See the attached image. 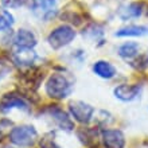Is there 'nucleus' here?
Returning <instances> with one entry per match:
<instances>
[{
  "label": "nucleus",
  "mask_w": 148,
  "mask_h": 148,
  "mask_svg": "<svg viewBox=\"0 0 148 148\" xmlns=\"http://www.w3.org/2000/svg\"><path fill=\"white\" fill-rule=\"evenodd\" d=\"M15 45L20 49H32L36 45V38L28 30H19L15 35Z\"/></svg>",
  "instance_id": "f8f14e48"
},
{
  "label": "nucleus",
  "mask_w": 148,
  "mask_h": 148,
  "mask_svg": "<svg viewBox=\"0 0 148 148\" xmlns=\"http://www.w3.org/2000/svg\"><path fill=\"white\" fill-rule=\"evenodd\" d=\"M119 54L136 69H144L148 66V50L141 53V46L136 42L124 43L119 47Z\"/></svg>",
  "instance_id": "f257e3e1"
},
{
  "label": "nucleus",
  "mask_w": 148,
  "mask_h": 148,
  "mask_svg": "<svg viewBox=\"0 0 148 148\" xmlns=\"http://www.w3.org/2000/svg\"><path fill=\"white\" fill-rule=\"evenodd\" d=\"M8 71H10V67H8L7 65H4V63H0V79H1Z\"/></svg>",
  "instance_id": "6ab92c4d"
},
{
  "label": "nucleus",
  "mask_w": 148,
  "mask_h": 148,
  "mask_svg": "<svg viewBox=\"0 0 148 148\" xmlns=\"http://www.w3.org/2000/svg\"><path fill=\"white\" fill-rule=\"evenodd\" d=\"M40 78L42 75L39 73H34V71H27V73L23 74V77H22V81H23L24 86H28V88H38V84L40 81Z\"/></svg>",
  "instance_id": "2eb2a0df"
},
{
  "label": "nucleus",
  "mask_w": 148,
  "mask_h": 148,
  "mask_svg": "<svg viewBox=\"0 0 148 148\" xmlns=\"http://www.w3.org/2000/svg\"><path fill=\"white\" fill-rule=\"evenodd\" d=\"M102 143L106 148H124L125 137L119 129H106L102 132Z\"/></svg>",
  "instance_id": "0eeeda50"
},
{
  "label": "nucleus",
  "mask_w": 148,
  "mask_h": 148,
  "mask_svg": "<svg viewBox=\"0 0 148 148\" xmlns=\"http://www.w3.org/2000/svg\"><path fill=\"white\" fill-rule=\"evenodd\" d=\"M14 108H18V109L22 110H28V104L26 102L23 97H20L19 94L16 93H10L5 94L1 101H0V109L3 112H8V110L14 109Z\"/></svg>",
  "instance_id": "423d86ee"
},
{
  "label": "nucleus",
  "mask_w": 148,
  "mask_h": 148,
  "mask_svg": "<svg viewBox=\"0 0 148 148\" xmlns=\"http://www.w3.org/2000/svg\"><path fill=\"white\" fill-rule=\"evenodd\" d=\"M35 59L36 54L32 49H20V47H18V50L14 54V61L19 66H31Z\"/></svg>",
  "instance_id": "9d476101"
},
{
  "label": "nucleus",
  "mask_w": 148,
  "mask_h": 148,
  "mask_svg": "<svg viewBox=\"0 0 148 148\" xmlns=\"http://www.w3.org/2000/svg\"><path fill=\"white\" fill-rule=\"evenodd\" d=\"M69 109H70V113L74 117V120H77L81 124H88L92 120L94 113L93 106H90L89 104H85L82 101H71L69 104Z\"/></svg>",
  "instance_id": "39448f33"
},
{
  "label": "nucleus",
  "mask_w": 148,
  "mask_h": 148,
  "mask_svg": "<svg viewBox=\"0 0 148 148\" xmlns=\"http://www.w3.org/2000/svg\"><path fill=\"white\" fill-rule=\"evenodd\" d=\"M38 132L31 125L16 127L10 132V140L18 147H31L35 143Z\"/></svg>",
  "instance_id": "7ed1b4c3"
},
{
  "label": "nucleus",
  "mask_w": 148,
  "mask_h": 148,
  "mask_svg": "<svg viewBox=\"0 0 148 148\" xmlns=\"http://www.w3.org/2000/svg\"><path fill=\"white\" fill-rule=\"evenodd\" d=\"M140 93L139 85H120L114 89V94L121 101H133Z\"/></svg>",
  "instance_id": "1a4fd4ad"
},
{
  "label": "nucleus",
  "mask_w": 148,
  "mask_h": 148,
  "mask_svg": "<svg viewBox=\"0 0 148 148\" xmlns=\"http://www.w3.org/2000/svg\"><path fill=\"white\" fill-rule=\"evenodd\" d=\"M1 1L7 7H19L20 4H23L24 0H1Z\"/></svg>",
  "instance_id": "a211bd4d"
},
{
  "label": "nucleus",
  "mask_w": 148,
  "mask_h": 148,
  "mask_svg": "<svg viewBox=\"0 0 148 148\" xmlns=\"http://www.w3.org/2000/svg\"><path fill=\"white\" fill-rule=\"evenodd\" d=\"M39 145H40V148H59L58 145L54 143V140H51V139H49V137L42 139Z\"/></svg>",
  "instance_id": "f3484780"
},
{
  "label": "nucleus",
  "mask_w": 148,
  "mask_h": 148,
  "mask_svg": "<svg viewBox=\"0 0 148 148\" xmlns=\"http://www.w3.org/2000/svg\"><path fill=\"white\" fill-rule=\"evenodd\" d=\"M73 82L61 73L51 74L46 82V92L53 98H65L71 93Z\"/></svg>",
  "instance_id": "f03ea898"
},
{
  "label": "nucleus",
  "mask_w": 148,
  "mask_h": 148,
  "mask_svg": "<svg viewBox=\"0 0 148 148\" xmlns=\"http://www.w3.org/2000/svg\"><path fill=\"white\" fill-rule=\"evenodd\" d=\"M74 38H75V31L70 26H59L50 32L49 43L53 49L58 50L63 46H67Z\"/></svg>",
  "instance_id": "20e7f679"
},
{
  "label": "nucleus",
  "mask_w": 148,
  "mask_h": 148,
  "mask_svg": "<svg viewBox=\"0 0 148 148\" xmlns=\"http://www.w3.org/2000/svg\"><path fill=\"white\" fill-rule=\"evenodd\" d=\"M49 113H50L51 119L57 123V124L61 127L62 129H67V131H71V129L74 128V124L73 121L67 117V114L65 112H63L61 108H58V106H53L50 110H49Z\"/></svg>",
  "instance_id": "9b49d317"
},
{
  "label": "nucleus",
  "mask_w": 148,
  "mask_h": 148,
  "mask_svg": "<svg viewBox=\"0 0 148 148\" xmlns=\"http://www.w3.org/2000/svg\"><path fill=\"white\" fill-rule=\"evenodd\" d=\"M57 0H34V12L39 18L47 19L55 11Z\"/></svg>",
  "instance_id": "6e6552de"
},
{
  "label": "nucleus",
  "mask_w": 148,
  "mask_h": 148,
  "mask_svg": "<svg viewBox=\"0 0 148 148\" xmlns=\"http://www.w3.org/2000/svg\"><path fill=\"white\" fill-rule=\"evenodd\" d=\"M148 34V27L144 26H128L116 32L117 36H143Z\"/></svg>",
  "instance_id": "4468645a"
},
{
  "label": "nucleus",
  "mask_w": 148,
  "mask_h": 148,
  "mask_svg": "<svg viewBox=\"0 0 148 148\" xmlns=\"http://www.w3.org/2000/svg\"><path fill=\"white\" fill-rule=\"evenodd\" d=\"M12 24H14V16L7 10L0 8V31L11 28Z\"/></svg>",
  "instance_id": "dca6fc26"
},
{
  "label": "nucleus",
  "mask_w": 148,
  "mask_h": 148,
  "mask_svg": "<svg viewBox=\"0 0 148 148\" xmlns=\"http://www.w3.org/2000/svg\"><path fill=\"white\" fill-rule=\"evenodd\" d=\"M93 71L97 74L98 77L105 78V79L114 77V74H116V69L113 67V65H110L106 61H97L93 65Z\"/></svg>",
  "instance_id": "ddd939ff"
},
{
  "label": "nucleus",
  "mask_w": 148,
  "mask_h": 148,
  "mask_svg": "<svg viewBox=\"0 0 148 148\" xmlns=\"http://www.w3.org/2000/svg\"><path fill=\"white\" fill-rule=\"evenodd\" d=\"M0 140H1V131H0Z\"/></svg>",
  "instance_id": "aec40b11"
}]
</instances>
